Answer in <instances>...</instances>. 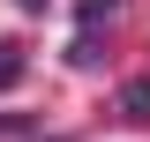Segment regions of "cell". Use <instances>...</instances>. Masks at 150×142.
Wrapping results in <instances>:
<instances>
[{
	"label": "cell",
	"mask_w": 150,
	"mask_h": 142,
	"mask_svg": "<svg viewBox=\"0 0 150 142\" xmlns=\"http://www.w3.org/2000/svg\"><path fill=\"white\" fill-rule=\"evenodd\" d=\"M23 67H30V60H23V45H15V37H0V90H15Z\"/></svg>",
	"instance_id": "cell-1"
},
{
	"label": "cell",
	"mask_w": 150,
	"mask_h": 142,
	"mask_svg": "<svg viewBox=\"0 0 150 142\" xmlns=\"http://www.w3.org/2000/svg\"><path fill=\"white\" fill-rule=\"evenodd\" d=\"M75 15H83V30H90V22H105V15H120V0H83Z\"/></svg>",
	"instance_id": "cell-2"
},
{
	"label": "cell",
	"mask_w": 150,
	"mask_h": 142,
	"mask_svg": "<svg viewBox=\"0 0 150 142\" xmlns=\"http://www.w3.org/2000/svg\"><path fill=\"white\" fill-rule=\"evenodd\" d=\"M120 105H128L135 120H150V82H128V97H120Z\"/></svg>",
	"instance_id": "cell-3"
},
{
	"label": "cell",
	"mask_w": 150,
	"mask_h": 142,
	"mask_svg": "<svg viewBox=\"0 0 150 142\" xmlns=\"http://www.w3.org/2000/svg\"><path fill=\"white\" fill-rule=\"evenodd\" d=\"M15 8H30V15H38V8H45V0H15Z\"/></svg>",
	"instance_id": "cell-4"
}]
</instances>
